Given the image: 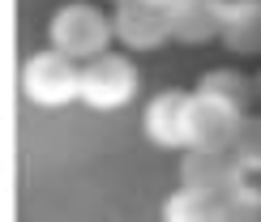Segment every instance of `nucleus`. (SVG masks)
<instances>
[{"mask_svg": "<svg viewBox=\"0 0 261 222\" xmlns=\"http://www.w3.org/2000/svg\"><path fill=\"white\" fill-rule=\"evenodd\" d=\"M47 39H51V47L64 51L69 60L90 64L94 55H103L107 47H112V39H116L112 13H103V9L90 5V0H69V5H60L56 13H51Z\"/></svg>", "mask_w": 261, "mask_h": 222, "instance_id": "nucleus-1", "label": "nucleus"}, {"mask_svg": "<svg viewBox=\"0 0 261 222\" xmlns=\"http://www.w3.org/2000/svg\"><path fill=\"white\" fill-rule=\"evenodd\" d=\"M21 94L35 107H69L73 98H82V64L56 47L35 51L21 69Z\"/></svg>", "mask_w": 261, "mask_h": 222, "instance_id": "nucleus-2", "label": "nucleus"}, {"mask_svg": "<svg viewBox=\"0 0 261 222\" xmlns=\"http://www.w3.org/2000/svg\"><path fill=\"white\" fill-rule=\"evenodd\" d=\"M137 64L120 51H103L90 64H82V103L94 111H120L137 94Z\"/></svg>", "mask_w": 261, "mask_h": 222, "instance_id": "nucleus-3", "label": "nucleus"}, {"mask_svg": "<svg viewBox=\"0 0 261 222\" xmlns=\"http://www.w3.org/2000/svg\"><path fill=\"white\" fill-rule=\"evenodd\" d=\"M112 30L116 43L128 51H159L171 43V9L146 5V0H120L112 9Z\"/></svg>", "mask_w": 261, "mask_h": 222, "instance_id": "nucleus-4", "label": "nucleus"}, {"mask_svg": "<svg viewBox=\"0 0 261 222\" xmlns=\"http://www.w3.org/2000/svg\"><path fill=\"white\" fill-rule=\"evenodd\" d=\"M189 107L193 90H159L141 111V128L159 150H189Z\"/></svg>", "mask_w": 261, "mask_h": 222, "instance_id": "nucleus-5", "label": "nucleus"}, {"mask_svg": "<svg viewBox=\"0 0 261 222\" xmlns=\"http://www.w3.org/2000/svg\"><path fill=\"white\" fill-rule=\"evenodd\" d=\"M240 180H248V175H244V166L236 162L231 150H184L180 154V188L219 197L227 188H236Z\"/></svg>", "mask_w": 261, "mask_h": 222, "instance_id": "nucleus-6", "label": "nucleus"}, {"mask_svg": "<svg viewBox=\"0 0 261 222\" xmlns=\"http://www.w3.org/2000/svg\"><path fill=\"white\" fill-rule=\"evenodd\" d=\"M240 111L205 98L193 90V107H189V150H231L236 128H240Z\"/></svg>", "mask_w": 261, "mask_h": 222, "instance_id": "nucleus-7", "label": "nucleus"}, {"mask_svg": "<svg viewBox=\"0 0 261 222\" xmlns=\"http://www.w3.org/2000/svg\"><path fill=\"white\" fill-rule=\"evenodd\" d=\"M223 5L227 0H176L171 5V39L184 47L223 39Z\"/></svg>", "mask_w": 261, "mask_h": 222, "instance_id": "nucleus-8", "label": "nucleus"}, {"mask_svg": "<svg viewBox=\"0 0 261 222\" xmlns=\"http://www.w3.org/2000/svg\"><path fill=\"white\" fill-rule=\"evenodd\" d=\"M223 47L236 55H261V0L223 5Z\"/></svg>", "mask_w": 261, "mask_h": 222, "instance_id": "nucleus-9", "label": "nucleus"}, {"mask_svg": "<svg viewBox=\"0 0 261 222\" xmlns=\"http://www.w3.org/2000/svg\"><path fill=\"white\" fill-rule=\"evenodd\" d=\"M197 94L205 98H219V103L236 107L240 116H248V107H253V94H257V81L253 77H244L240 69H205L197 77V86H193Z\"/></svg>", "mask_w": 261, "mask_h": 222, "instance_id": "nucleus-10", "label": "nucleus"}, {"mask_svg": "<svg viewBox=\"0 0 261 222\" xmlns=\"http://www.w3.org/2000/svg\"><path fill=\"white\" fill-rule=\"evenodd\" d=\"M214 222H261V188L240 180L236 188L214 197Z\"/></svg>", "mask_w": 261, "mask_h": 222, "instance_id": "nucleus-11", "label": "nucleus"}, {"mask_svg": "<svg viewBox=\"0 0 261 222\" xmlns=\"http://www.w3.org/2000/svg\"><path fill=\"white\" fill-rule=\"evenodd\" d=\"M163 222H214V197L193 192V188H176L163 201Z\"/></svg>", "mask_w": 261, "mask_h": 222, "instance_id": "nucleus-12", "label": "nucleus"}, {"mask_svg": "<svg viewBox=\"0 0 261 222\" xmlns=\"http://www.w3.org/2000/svg\"><path fill=\"white\" fill-rule=\"evenodd\" d=\"M231 154H236V162L244 166L248 180L261 175V111H248V116L240 120L236 141H231Z\"/></svg>", "mask_w": 261, "mask_h": 222, "instance_id": "nucleus-13", "label": "nucleus"}, {"mask_svg": "<svg viewBox=\"0 0 261 222\" xmlns=\"http://www.w3.org/2000/svg\"><path fill=\"white\" fill-rule=\"evenodd\" d=\"M146 5H163V9H171V5H176V0H146Z\"/></svg>", "mask_w": 261, "mask_h": 222, "instance_id": "nucleus-14", "label": "nucleus"}, {"mask_svg": "<svg viewBox=\"0 0 261 222\" xmlns=\"http://www.w3.org/2000/svg\"><path fill=\"white\" fill-rule=\"evenodd\" d=\"M257 94H261V77H257Z\"/></svg>", "mask_w": 261, "mask_h": 222, "instance_id": "nucleus-15", "label": "nucleus"}, {"mask_svg": "<svg viewBox=\"0 0 261 222\" xmlns=\"http://www.w3.org/2000/svg\"><path fill=\"white\" fill-rule=\"evenodd\" d=\"M112 5H120V0H112Z\"/></svg>", "mask_w": 261, "mask_h": 222, "instance_id": "nucleus-16", "label": "nucleus"}]
</instances>
